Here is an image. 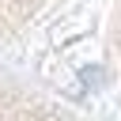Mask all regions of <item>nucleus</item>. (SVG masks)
<instances>
[{
	"label": "nucleus",
	"instance_id": "1",
	"mask_svg": "<svg viewBox=\"0 0 121 121\" xmlns=\"http://www.w3.org/2000/svg\"><path fill=\"white\" fill-rule=\"evenodd\" d=\"M0 121H79L68 110L23 91V87H8L0 83Z\"/></svg>",
	"mask_w": 121,
	"mask_h": 121
},
{
	"label": "nucleus",
	"instance_id": "2",
	"mask_svg": "<svg viewBox=\"0 0 121 121\" xmlns=\"http://www.w3.org/2000/svg\"><path fill=\"white\" fill-rule=\"evenodd\" d=\"M45 4L49 0H0V38L19 30V26H26Z\"/></svg>",
	"mask_w": 121,
	"mask_h": 121
},
{
	"label": "nucleus",
	"instance_id": "3",
	"mask_svg": "<svg viewBox=\"0 0 121 121\" xmlns=\"http://www.w3.org/2000/svg\"><path fill=\"white\" fill-rule=\"evenodd\" d=\"M113 57H117V72H121V8H117V19H113Z\"/></svg>",
	"mask_w": 121,
	"mask_h": 121
}]
</instances>
